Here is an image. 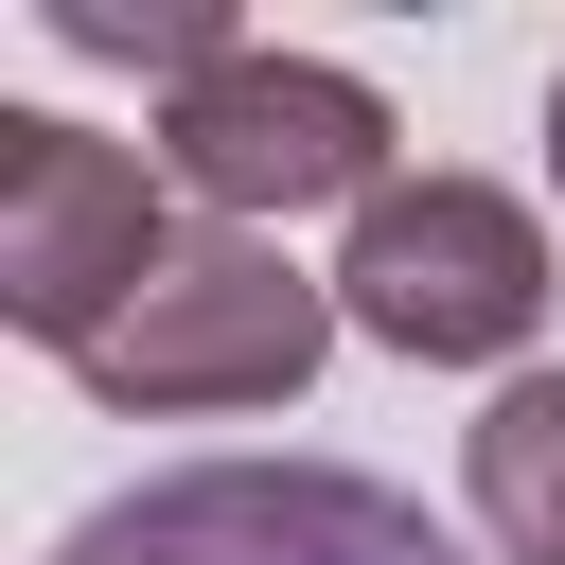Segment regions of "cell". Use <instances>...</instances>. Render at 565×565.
Returning <instances> with one entry per match:
<instances>
[{
	"label": "cell",
	"mask_w": 565,
	"mask_h": 565,
	"mask_svg": "<svg viewBox=\"0 0 565 565\" xmlns=\"http://www.w3.org/2000/svg\"><path fill=\"white\" fill-rule=\"evenodd\" d=\"M159 141H88L53 106H0V318L35 353H106L141 318V282L177 265V212H159Z\"/></svg>",
	"instance_id": "1"
},
{
	"label": "cell",
	"mask_w": 565,
	"mask_h": 565,
	"mask_svg": "<svg viewBox=\"0 0 565 565\" xmlns=\"http://www.w3.org/2000/svg\"><path fill=\"white\" fill-rule=\"evenodd\" d=\"M159 177L212 212V230H282V212H371L388 194V88L335 71V53H212L194 88H159Z\"/></svg>",
	"instance_id": "2"
},
{
	"label": "cell",
	"mask_w": 565,
	"mask_h": 565,
	"mask_svg": "<svg viewBox=\"0 0 565 565\" xmlns=\"http://www.w3.org/2000/svg\"><path fill=\"white\" fill-rule=\"evenodd\" d=\"M335 318H353L371 353H406V371H494V353H530V318H547V230H530V194H494V177H388V194L353 212V247H335Z\"/></svg>",
	"instance_id": "3"
},
{
	"label": "cell",
	"mask_w": 565,
	"mask_h": 565,
	"mask_svg": "<svg viewBox=\"0 0 565 565\" xmlns=\"http://www.w3.org/2000/svg\"><path fill=\"white\" fill-rule=\"evenodd\" d=\"M53 565H459V530L353 459H194L106 494Z\"/></svg>",
	"instance_id": "4"
},
{
	"label": "cell",
	"mask_w": 565,
	"mask_h": 565,
	"mask_svg": "<svg viewBox=\"0 0 565 565\" xmlns=\"http://www.w3.org/2000/svg\"><path fill=\"white\" fill-rule=\"evenodd\" d=\"M335 353V265H282L265 230H177L141 318L88 353L106 406H300Z\"/></svg>",
	"instance_id": "5"
},
{
	"label": "cell",
	"mask_w": 565,
	"mask_h": 565,
	"mask_svg": "<svg viewBox=\"0 0 565 565\" xmlns=\"http://www.w3.org/2000/svg\"><path fill=\"white\" fill-rule=\"evenodd\" d=\"M459 494H477V530H494L512 565H565V371H512V388L477 406Z\"/></svg>",
	"instance_id": "6"
},
{
	"label": "cell",
	"mask_w": 565,
	"mask_h": 565,
	"mask_svg": "<svg viewBox=\"0 0 565 565\" xmlns=\"http://www.w3.org/2000/svg\"><path fill=\"white\" fill-rule=\"evenodd\" d=\"M35 35H53V53H106V71H159V88H194L212 53H247L212 0H141V18H124V0H35Z\"/></svg>",
	"instance_id": "7"
},
{
	"label": "cell",
	"mask_w": 565,
	"mask_h": 565,
	"mask_svg": "<svg viewBox=\"0 0 565 565\" xmlns=\"http://www.w3.org/2000/svg\"><path fill=\"white\" fill-rule=\"evenodd\" d=\"M547 177H565V88H547Z\"/></svg>",
	"instance_id": "8"
}]
</instances>
